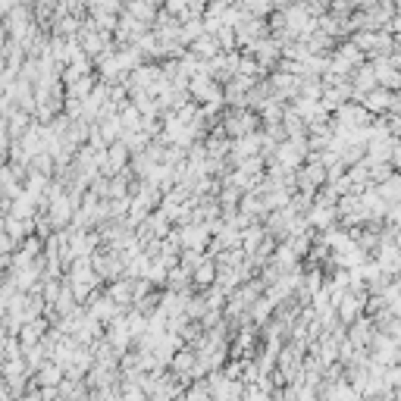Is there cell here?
I'll return each instance as SVG.
<instances>
[{"instance_id":"6da1fadb","label":"cell","mask_w":401,"mask_h":401,"mask_svg":"<svg viewBox=\"0 0 401 401\" xmlns=\"http://www.w3.org/2000/svg\"><path fill=\"white\" fill-rule=\"evenodd\" d=\"M232 28H235V44H238V48H251L254 41H260V38L270 35V22H266L264 16H251V13H245Z\"/></svg>"},{"instance_id":"7a4b0ae2","label":"cell","mask_w":401,"mask_h":401,"mask_svg":"<svg viewBox=\"0 0 401 401\" xmlns=\"http://www.w3.org/2000/svg\"><path fill=\"white\" fill-rule=\"evenodd\" d=\"M392 97H395V91L382 88V85H376V88H370L367 95L360 97V104H364L370 113H386V110L392 107Z\"/></svg>"},{"instance_id":"3957f363","label":"cell","mask_w":401,"mask_h":401,"mask_svg":"<svg viewBox=\"0 0 401 401\" xmlns=\"http://www.w3.org/2000/svg\"><path fill=\"white\" fill-rule=\"evenodd\" d=\"M157 10H160V7H157L154 0H126V3H123V13L135 16V19L144 22V26H154Z\"/></svg>"},{"instance_id":"277c9868","label":"cell","mask_w":401,"mask_h":401,"mask_svg":"<svg viewBox=\"0 0 401 401\" xmlns=\"http://www.w3.org/2000/svg\"><path fill=\"white\" fill-rule=\"evenodd\" d=\"M191 282H195L197 288H207V286H213L217 282V260L207 254L201 264L195 266V273H191Z\"/></svg>"},{"instance_id":"5b68a950","label":"cell","mask_w":401,"mask_h":401,"mask_svg":"<svg viewBox=\"0 0 401 401\" xmlns=\"http://www.w3.org/2000/svg\"><path fill=\"white\" fill-rule=\"evenodd\" d=\"M188 48H191V54L201 57V60H211V57L219 54V41H217V35H213V32H204L201 38H195Z\"/></svg>"},{"instance_id":"8992f818","label":"cell","mask_w":401,"mask_h":401,"mask_svg":"<svg viewBox=\"0 0 401 401\" xmlns=\"http://www.w3.org/2000/svg\"><path fill=\"white\" fill-rule=\"evenodd\" d=\"M376 191H380L382 197H386L389 204H395V201H401V176H389V179H382L380 185H373Z\"/></svg>"},{"instance_id":"52a82bcc","label":"cell","mask_w":401,"mask_h":401,"mask_svg":"<svg viewBox=\"0 0 401 401\" xmlns=\"http://www.w3.org/2000/svg\"><path fill=\"white\" fill-rule=\"evenodd\" d=\"M16 251V242L13 235H10L7 229H3V223H0V257H10V254Z\"/></svg>"},{"instance_id":"ba28073f","label":"cell","mask_w":401,"mask_h":401,"mask_svg":"<svg viewBox=\"0 0 401 401\" xmlns=\"http://www.w3.org/2000/svg\"><path fill=\"white\" fill-rule=\"evenodd\" d=\"M207 395H211V386H204V382L197 380L195 386H191L188 392H185V398H207Z\"/></svg>"},{"instance_id":"9c48e42d","label":"cell","mask_w":401,"mask_h":401,"mask_svg":"<svg viewBox=\"0 0 401 401\" xmlns=\"http://www.w3.org/2000/svg\"><path fill=\"white\" fill-rule=\"evenodd\" d=\"M10 144H13V138H10L7 119H3V116H0V150H7V154H10Z\"/></svg>"},{"instance_id":"30bf717a","label":"cell","mask_w":401,"mask_h":401,"mask_svg":"<svg viewBox=\"0 0 401 401\" xmlns=\"http://www.w3.org/2000/svg\"><path fill=\"white\" fill-rule=\"evenodd\" d=\"M7 164V150H0V166Z\"/></svg>"}]
</instances>
